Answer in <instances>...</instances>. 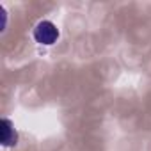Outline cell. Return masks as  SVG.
Instances as JSON below:
<instances>
[{
  "label": "cell",
  "mask_w": 151,
  "mask_h": 151,
  "mask_svg": "<svg viewBox=\"0 0 151 151\" xmlns=\"http://www.w3.org/2000/svg\"><path fill=\"white\" fill-rule=\"evenodd\" d=\"M32 36H34V41L37 45H43V46H52L57 39H59V29L53 22L50 20H41L34 30H32Z\"/></svg>",
  "instance_id": "1"
},
{
  "label": "cell",
  "mask_w": 151,
  "mask_h": 151,
  "mask_svg": "<svg viewBox=\"0 0 151 151\" xmlns=\"http://www.w3.org/2000/svg\"><path fill=\"white\" fill-rule=\"evenodd\" d=\"M0 142L4 147H13L18 144V132L14 130L13 121L7 117L0 121Z\"/></svg>",
  "instance_id": "2"
}]
</instances>
